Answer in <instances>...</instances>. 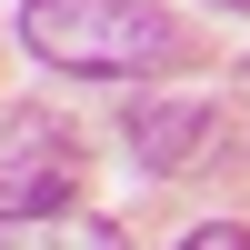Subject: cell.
<instances>
[{
    "instance_id": "6da1fadb",
    "label": "cell",
    "mask_w": 250,
    "mask_h": 250,
    "mask_svg": "<svg viewBox=\"0 0 250 250\" xmlns=\"http://www.w3.org/2000/svg\"><path fill=\"white\" fill-rule=\"evenodd\" d=\"M20 50L80 80H140L180 60V30L150 0H20Z\"/></svg>"
},
{
    "instance_id": "7a4b0ae2",
    "label": "cell",
    "mask_w": 250,
    "mask_h": 250,
    "mask_svg": "<svg viewBox=\"0 0 250 250\" xmlns=\"http://www.w3.org/2000/svg\"><path fill=\"white\" fill-rule=\"evenodd\" d=\"M80 190V130L40 100H0V220L70 210Z\"/></svg>"
},
{
    "instance_id": "3957f363",
    "label": "cell",
    "mask_w": 250,
    "mask_h": 250,
    "mask_svg": "<svg viewBox=\"0 0 250 250\" xmlns=\"http://www.w3.org/2000/svg\"><path fill=\"white\" fill-rule=\"evenodd\" d=\"M220 130H230L220 100H150V110H130V150L150 160V170H190Z\"/></svg>"
},
{
    "instance_id": "277c9868",
    "label": "cell",
    "mask_w": 250,
    "mask_h": 250,
    "mask_svg": "<svg viewBox=\"0 0 250 250\" xmlns=\"http://www.w3.org/2000/svg\"><path fill=\"white\" fill-rule=\"evenodd\" d=\"M0 250H130L120 240V220H100V210H30V220H0Z\"/></svg>"
},
{
    "instance_id": "5b68a950",
    "label": "cell",
    "mask_w": 250,
    "mask_h": 250,
    "mask_svg": "<svg viewBox=\"0 0 250 250\" xmlns=\"http://www.w3.org/2000/svg\"><path fill=\"white\" fill-rule=\"evenodd\" d=\"M180 250H250V230H240V220H210V230H190Z\"/></svg>"
},
{
    "instance_id": "8992f818",
    "label": "cell",
    "mask_w": 250,
    "mask_h": 250,
    "mask_svg": "<svg viewBox=\"0 0 250 250\" xmlns=\"http://www.w3.org/2000/svg\"><path fill=\"white\" fill-rule=\"evenodd\" d=\"M200 10H250V0H200Z\"/></svg>"
}]
</instances>
